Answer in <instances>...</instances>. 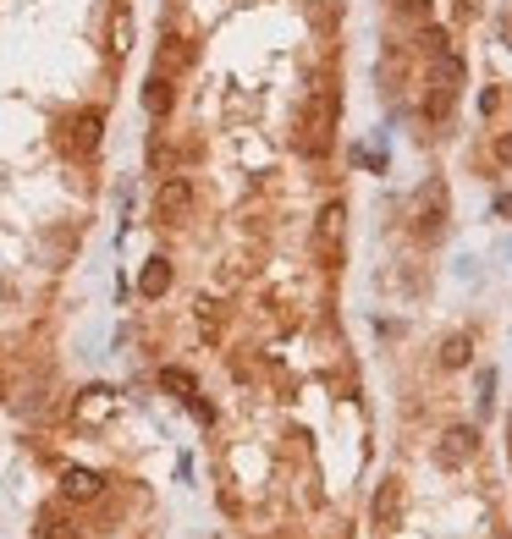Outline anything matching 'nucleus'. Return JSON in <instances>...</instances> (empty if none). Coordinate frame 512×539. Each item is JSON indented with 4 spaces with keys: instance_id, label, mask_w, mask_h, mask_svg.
<instances>
[{
    "instance_id": "nucleus-1",
    "label": "nucleus",
    "mask_w": 512,
    "mask_h": 539,
    "mask_svg": "<svg viewBox=\"0 0 512 539\" xmlns=\"http://www.w3.org/2000/svg\"><path fill=\"white\" fill-rule=\"evenodd\" d=\"M187 215H194V182H187V176H160V187H154V220H160V226H182Z\"/></svg>"
},
{
    "instance_id": "nucleus-2",
    "label": "nucleus",
    "mask_w": 512,
    "mask_h": 539,
    "mask_svg": "<svg viewBox=\"0 0 512 539\" xmlns=\"http://www.w3.org/2000/svg\"><path fill=\"white\" fill-rule=\"evenodd\" d=\"M298 149L309 154V160H319V154L331 149V105H326V100H309V105H303V121H298Z\"/></svg>"
},
{
    "instance_id": "nucleus-3",
    "label": "nucleus",
    "mask_w": 512,
    "mask_h": 539,
    "mask_svg": "<svg viewBox=\"0 0 512 539\" xmlns=\"http://www.w3.org/2000/svg\"><path fill=\"white\" fill-rule=\"evenodd\" d=\"M474 452H479V435H474L468 424H458V429H446V435H441V446H435V462H441V468H463Z\"/></svg>"
},
{
    "instance_id": "nucleus-4",
    "label": "nucleus",
    "mask_w": 512,
    "mask_h": 539,
    "mask_svg": "<svg viewBox=\"0 0 512 539\" xmlns=\"http://www.w3.org/2000/svg\"><path fill=\"white\" fill-rule=\"evenodd\" d=\"M397 523H402V479H386L380 495H375V528L397 534Z\"/></svg>"
},
{
    "instance_id": "nucleus-5",
    "label": "nucleus",
    "mask_w": 512,
    "mask_h": 539,
    "mask_svg": "<svg viewBox=\"0 0 512 539\" xmlns=\"http://www.w3.org/2000/svg\"><path fill=\"white\" fill-rule=\"evenodd\" d=\"M138 292L144 298H166L171 292V259H160V253H154V259L144 265V275H138Z\"/></svg>"
},
{
    "instance_id": "nucleus-6",
    "label": "nucleus",
    "mask_w": 512,
    "mask_h": 539,
    "mask_svg": "<svg viewBox=\"0 0 512 539\" xmlns=\"http://www.w3.org/2000/svg\"><path fill=\"white\" fill-rule=\"evenodd\" d=\"M441 363H446V369H463V363H468V341H463V336H452V341L441 347Z\"/></svg>"
},
{
    "instance_id": "nucleus-7",
    "label": "nucleus",
    "mask_w": 512,
    "mask_h": 539,
    "mask_svg": "<svg viewBox=\"0 0 512 539\" xmlns=\"http://www.w3.org/2000/svg\"><path fill=\"white\" fill-rule=\"evenodd\" d=\"M342 232V204H326L319 209V237H336Z\"/></svg>"
},
{
    "instance_id": "nucleus-8",
    "label": "nucleus",
    "mask_w": 512,
    "mask_h": 539,
    "mask_svg": "<svg viewBox=\"0 0 512 539\" xmlns=\"http://www.w3.org/2000/svg\"><path fill=\"white\" fill-rule=\"evenodd\" d=\"M496 154H501V160H512V138H501V143H496Z\"/></svg>"
}]
</instances>
